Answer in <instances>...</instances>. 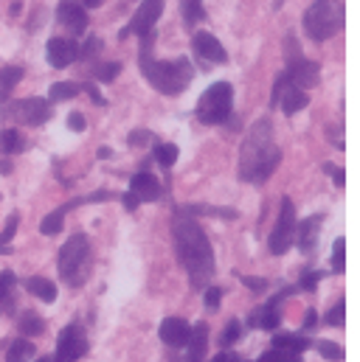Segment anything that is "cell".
<instances>
[{
  "label": "cell",
  "instance_id": "8fae6325",
  "mask_svg": "<svg viewBox=\"0 0 360 362\" xmlns=\"http://www.w3.org/2000/svg\"><path fill=\"white\" fill-rule=\"evenodd\" d=\"M191 51H194V57H197V59H203L206 65L228 62L225 48H223V45H220V40H217L214 34H208V31H197V34L191 37Z\"/></svg>",
  "mask_w": 360,
  "mask_h": 362
},
{
  "label": "cell",
  "instance_id": "5bb4252c",
  "mask_svg": "<svg viewBox=\"0 0 360 362\" xmlns=\"http://www.w3.org/2000/svg\"><path fill=\"white\" fill-rule=\"evenodd\" d=\"M130 194L138 199V202H155L161 197V182L155 175L150 172H138L133 180H130Z\"/></svg>",
  "mask_w": 360,
  "mask_h": 362
},
{
  "label": "cell",
  "instance_id": "74e56055",
  "mask_svg": "<svg viewBox=\"0 0 360 362\" xmlns=\"http://www.w3.org/2000/svg\"><path fill=\"white\" fill-rule=\"evenodd\" d=\"M324 169H327V175H330V177H332L335 182H338L341 188L347 185V175H344V169H341V166H332V163H327Z\"/></svg>",
  "mask_w": 360,
  "mask_h": 362
},
{
  "label": "cell",
  "instance_id": "bcb514c9",
  "mask_svg": "<svg viewBox=\"0 0 360 362\" xmlns=\"http://www.w3.org/2000/svg\"><path fill=\"white\" fill-rule=\"evenodd\" d=\"M0 175H11V163L9 160H0Z\"/></svg>",
  "mask_w": 360,
  "mask_h": 362
},
{
  "label": "cell",
  "instance_id": "e575fe53",
  "mask_svg": "<svg viewBox=\"0 0 360 362\" xmlns=\"http://www.w3.org/2000/svg\"><path fill=\"white\" fill-rule=\"evenodd\" d=\"M99 48H101V42H99L96 37H88V42H85V45L79 48V57H82V59H96Z\"/></svg>",
  "mask_w": 360,
  "mask_h": 362
},
{
  "label": "cell",
  "instance_id": "7dc6e473",
  "mask_svg": "<svg viewBox=\"0 0 360 362\" xmlns=\"http://www.w3.org/2000/svg\"><path fill=\"white\" fill-rule=\"evenodd\" d=\"M99 158H101V160H107V158H110V149H107V146H101V149H99Z\"/></svg>",
  "mask_w": 360,
  "mask_h": 362
},
{
  "label": "cell",
  "instance_id": "4316f807",
  "mask_svg": "<svg viewBox=\"0 0 360 362\" xmlns=\"http://www.w3.org/2000/svg\"><path fill=\"white\" fill-rule=\"evenodd\" d=\"M183 20H186L189 25H197L200 20H206L203 0H183Z\"/></svg>",
  "mask_w": 360,
  "mask_h": 362
},
{
  "label": "cell",
  "instance_id": "30bf717a",
  "mask_svg": "<svg viewBox=\"0 0 360 362\" xmlns=\"http://www.w3.org/2000/svg\"><path fill=\"white\" fill-rule=\"evenodd\" d=\"M85 351H88L85 332H82V326H79V323H71V326H65V332L60 334L57 357H54V362H77Z\"/></svg>",
  "mask_w": 360,
  "mask_h": 362
},
{
  "label": "cell",
  "instance_id": "f6af8a7d",
  "mask_svg": "<svg viewBox=\"0 0 360 362\" xmlns=\"http://www.w3.org/2000/svg\"><path fill=\"white\" fill-rule=\"evenodd\" d=\"M211 362H237V354H231V351H228V354H220V357H214Z\"/></svg>",
  "mask_w": 360,
  "mask_h": 362
},
{
  "label": "cell",
  "instance_id": "8992f818",
  "mask_svg": "<svg viewBox=\"0 0 360 362\" xmlns=\"http://www.w3.org/2000/svg\"><path fill=\"white\" fill-rule=\"evenodd\" d=\"M88 259H90V245L85 233H74L62 250H60V275L71 284V286H79L85 281V272H88Z\"/></svg>",
  "mask_w": 360,
  "mask_h": 362
},
{
  "label": "cell",
  "instance_id": "2e32d148",
  "mask_svg": "<svg viewBox=\"0 0 360 362\" xmlns=\"http://www.w3.org/2000/svg\"><path fill=\"white\" fill-rule=\"evenodd\" d=\"M321 222L324 216H310L298 225V250L304 256H310L315 247H318V233H321Z\"/></svg>",
  "mask_w": 360,
  "mask_h": 362
},
{
  "label": "cell",
  "instance_id": "60d3db41",
  "mask_svg": "<svg viewBox=\"0 0 360 362\" xmlns=\"http://www.w3.org/2000/svg\"><path fill=\"white\" fill-rule=\"evenodd\" d=\"M147 141H150V132H144V129L130 132V146H141V144H147Z\"/></svg>",
  "mask_w": 360,
  "mask_h": 362
},
{
  "label": "cell",
  "instance_id": "1f68e13d",
  "mask_svg": "<svg viewBox=\"0 0 360 362\" xmlns=\"http://www.w3.org/2000/svg\"><path fill=\"white\" fill-rule=\"evenodd\" d=\"M14 272H0V306H6L11 300V289H14Z\"/></svg>",
  "mask_w": 360,
  "mask_h": 362
},
{
  "label": "cell",
  "instance_id": "6da1fadb",
  "mask_svg": "<svg viewBox=\"0 0 360 362\" xmlns=\"http://www.w3.org/2000/svg\"><path fill=\"white\" fill-rule=\"evenodd\" d=\"M172 233H175V250H178L180 264L186 267L191 284L206 286L214 275V250H211V242H208L206 230L191 216L175 214Z\"/></svg>",
  "mask_w": 360,
  "mask_h": 362
},
{
  "label": "cell",
  "instance_id": "f546056e",
  "mask_svg": "<svg viewBox=\"0 0 360 362\" xmlns=\"http://www.w3.org/2000/svg\"><path fill=\"white\" fill-rule=\"evenodd\" d=\"M240 337H242V323H240V320H231L228 329H225L223 337H220V346H223V349H231Z\"/></svg>",
  "mask_w": 360,
  "mask_h": 362
},
{
  "label": "cell",
  "instance_id": "f35d334b",
  "mask_svg": "<svg viewBox=\"0 0 360 362\" xmlns=\"http://www.w3.org/2000/svg\"><path fill=\"white\" fill-rule=\"evenodd\" d=\"M242 284H245V286H251L254 292L268 289V281H265V278H251V275H242Z\"/></svg>",
  "mask_w": 360,
  "mask_h": 362
},
{
  "label": "cell",
  "instance_id": "d6a6232c",
  "mask_svg": "<svg viewBox=\"0 0 360 362\" xmlns=\"http://www.w3.org/2000/svg\"><path fill=\"white\" fill-rule=\"evenodd\" d=\"M327 323H330V326H338V329L347 323V306H344V300H338V306H335V309H330Z\"/></svg>",
  "mask_w": 360,
  "mask_h": 362
},
{
  "label": "cell",
  "instance_id": "b9f144b4",
  "mask_svg": "<svg viewBox=\"0 0 360 362\" xmlns=\"http://www.w3.org/2000/svg\"><path fill=\"white\" fill-rule=\"evenodd\" d=\"M315 323H318V315H315V309H310V312L304 315V326H301V329H304V332H313Z\"/></svg>",
  "mask_w": 360,
  "mask_h": 362
},
{
  "label": "cell",
  "instance_id": "4dcf8cb0",
  "mask_svg": "<svg viewBox=\"0 0 360 362\" xmlns=\"http://www.w3.org/2000/svg\"><path fill=\"white\" fill-rule=\"evenodd\" d=\"M318 354L324 357V360H344V346H338V343H332V340H321L318 343Z\"/></svg>",
  "mask_w": 360,
  "mask_h": 362
},
{
  "label": "cell",
  "instance_id": "8d00e7d4",
  "mask_svg": "<svg viewBox=\"0 0 360 362\" xmlns=\"http://www.w3.org/2000/svg\"><path fill=\"white\" fill-rule=\"evenodd\" d=\"M321 278H324L321 272H304V275H301V284H298V286H301V289H315Z\"/></svg>",
  "mask_w": 360,
  "mask_h": 362
},
{
  "label": "cell",
  "instance_id": "603a6c76",
  "mask_svg": "<svg viewBox=\"0 0 360 362\" xmlns=\"http://www.w3.org/2000/svg\"><path fill=\"white\" fill-rule=\"evenodd\" d=\"M20 332H23L26 337H37V334L45 332V323H43V317H37L34 312H26V315H20Z\"/></svg>",
  "mask_w": 360,
  "mask_h": 362
},
{
  "label": "cell",
  "instance_id": "52a82bcc",
  "mask_svg": "<svg viewBox=\"0 0 360 362\" xmlns=\"http://www.w3.org/2000/svg\"><path fill=\"white\" fill-rule=\"evenodd\" d=\"M296 239V205L290 202V197H281V211H279V222L268 236V247L273 256H281L290 250Z\"/></svg>",
  "mask_w": 360,
  "mask_h": 362
},
{
  "label": "cell",
  "instance_id": "7c38bea8",
  "mask_svg": "<svg viewBox=\"0 0 360 362\" xmlns=\"http://www.w3.org/2000/svg\"><path fill=\"white\" fill-rule=\"evenodd\" d=\"M45 54H48V62L54 68H68L79 59V45L71 37H54V40H48Z\"/></svg>",
  "mask_w": 360,
  "mask_h": 362
},
{
  "label": "cell",
  "instance_id": "ee69618b",
  "mask_svg": "<svg viewBox=\"0 0 360 362\" xmlns=\"http://www.w3.org/2000/svg\"><path fill=\"white\" fill-rule=\"evenodd\" d=\"M138 205H141V202H138V199H135V197L127 191V194H124V208H127V211H135Z\"/></svg>",
  "mask_w": 360,
  "mask_h": 362
},
{
  "label": "cell",
  "instance_id": "cb8c5ba5",
  "mask_svg": "<svg viewBox=\"0 0 360 362\" xmlns=\"http://www.w3.org/2000/svg\"><path fill=\"white\" fill-rule=\"evenodd\" d=\"M79 85H74V82H57V85H51V101H71V98H77L79 95Z\"/></svg>",
  "mask_w": 360,
  "mask_h": 362
},
{
  "label": "cell",
  "instance_id": "c3c4849f",
  "mask_svg": "<svg viewBox=\"0 0 360 362\" xmlns=\"http://www.w3.org/2000/svg\"><path fill=\"white\" fill-rule=\"evenodd\" d=\"M85 6H101V0H85Z\"/></svg>",
  "mask_w": 360,
  "mask_h": 362
},
{
  "label": "cell",
  "instance_id": "d590c367",
  "mask_svg": "<svg viewBox=\"0 0 360 362\" xmlns=\"http://www.w3.org/2000/svg\"><path fill=\"white\" fill-rule=\"evenodd\" d=\"M223 300V289L220 286H206V306L208 309H217Z\"/></svg>",
  "mask_w": 360,
  "mask_h": 362
},
{
  "label": "cell",
  "instance_id": "3957f363",
  "mask_svg": "<svg viewBox=\"0 0 360 362\" xmlns=\"http://www.w3.org/2000/svg\"><path fill=\"white\" fill-rule=\"evenodd\" d=\"M152 40H155V31L141 37V74L147 76V82L158 93L178 95L191 85L194 68L186 57H180V59H152V54H150Z\"/></svg>",
  "mask_w": 360,
  "mask_h": 362
},
{
  "label": "cell",
  "instance_id": "ac0fdd59",
  "mask_svg": "<svg viewBox=\"0 0 360 362\" xmlns=\"http://www.w3.org/2000/svg\"><path fill=\"white\" fill-rule=\"evenodd\" d=\"M26 289H28L34 298L45 300V303H54V300H57V286H54V281L43 278V275H34V278H28V281H26Z\"/></svg>",
  "mask_w": 360,
  "mask_h": 362
},
{
  "label": "cell",
  "instance_id": "ffe728a7",
  "mask_svg": "<svg viewBox=\"0 0 360 362\" xmlns=\"http://www.w3.org/2000/svg\"><path fill=\"white\" fill-rule=\"evenodd\" d=\"M34 343L31 340H14L11 346H9V351H6V362H28L34 357Z\"/></svg>",
  "mask_w": 360,
  "mask_h": 362
},
{
  "label": "cell",
  "instance_id": "d6986e66",
  "mask_svg": "<svg viewBox=\"0 0 360 362\" xmlns=\"http://www.w3.org/2000/svg\"><path fill=\"white\" fill-rule=\"evenodd\" d=\"M273 349H281V351H290V354H304L310 349V340L301 337V334H276Z\"/></svg>",
  "mask_w": 360,
  "mask_h": 362
},
{
  "label": "cell",
  "instance_id": "d4e9b609",
  "mask_svg": "<svg viewBox=\"0 0 360 362\" xmlns=\"http://www.w3.org/2000/svg\"><path fill=\"white\" fill-rule=\"evenodd\" d=\"M118 74H121V65H118V62H101V65H93V79L101 82V85H110Z\"/></svg>",
  "mask_w": 360,
  "mask_h": 362
},
{
  "label": "cell",
  "instance_id": "7402d4cb",
  "mask_svg": "<svg viewBox=\"0 0 360 362\" xmlns=\"http://www.w3.org/2000/svg\"><path fill=\"white\" fill-rule=\"evenodd\" d=\"M20 149H26L23 135H20L17 129H3V132H0V155H14V152H20Z\"/></svg>",
  "mask_w": 360,
  "mask_h": 362
},
{
  "label": "cell",
  "instance_id": "44dd1931",
  "mask_svg": "<svg viewBox=\"0 0 360 362\" xmlns=\"http://www.w3.org/2000/svg\"><path fill=\"white\" fill-rule=\"evenodd\" d=\"M23 68H17V65H9V68H0V101L9 95V93L14 90V85L23 79Z\"/></svg>",
  "mask_w": 360,
  "mask_h": 362
},
{
  "label": "cell",
  "instance_id": "ba28073f",
  "mask_svg": "<svg viewBox=\"0 0 360 362\" xmlns=\"http://www.w3.org/2000/svg\"><path fill=\"white\" fill-rule=\"evenodd\" d=\"M54 107L51 101L45 98H20V101H11L9 107H3V115L6 118H14V121H23L28 127H40L51 118Z\"/></svg>",
  "mask_w": 360,
  "mask_h": 362
},
{
  "label": "cell",
  "instance_id": "4fadbf2b",
  "mask_svg": "<svg viewBox=\"0 0 360 362\" xmlns=\"http://www.w3.org/2000/svg\"><path fill=\"white\" fill-rule=\"evenodd\" d=\"M57 20L71 31V34H82L88 28V11L85 6L74 3V0H62L57 6Z\"/></svg>",
  "mask_w": 360,
  "mask_h": 362
},
{
  "label": "cell",
  "instance_id": "f1b7e54d",
  "mask_svg": "<svg viewBox=\"0 0 360 362\" xmlns=\"http://www.w3.org/2000/svg\"><path fill=\"white\" fill-rule=\"evenodd\" d=\"M332 270L344 272L347 270V239H335V247H332Z\"/></svg>",
  "mask_w": 360,
  "mask_h": 362
},
{
  "label": "cell",
  "instance_id": "277c9868",
  "mask_svg": "<svg viewBox=\"0 0 360 362\" xmlns=\"http://www.w3.org/2000/svg\"><path fill=\"white\" fill-rule=\"evenodd\" d=\"M344 3L341 0H315L307 11H304V31L310 40L315 42H327L330 37H335L344 28Z\"/></svg>",
  "mask_w": 360,
  "mask_h": 362
},
{
  "label": "cell",
  "instance_id": "681fc988",
  "mask_svg": "<svg viewBox=\"0 0 360 362\" xmlns=\"http://www.w3.org/2000/svg\"><path fill=\"white\" fill-rule=\"evenodd\" d=\"M37 362H51V360H45V357H43V360H37Z\"/></svg>",
  "mask_w": 360,
  "mask_h": 362
},
{
  "label": "cell",
  "instance_id": "5b68a950",
  "mask_svg": "<svg viewBox=\"0 0 360 362\" xmlns=\"http://www.w3.org/2000/svg\"><path fill=\"white\" fill-rule=\"evenodd\" d=\"M231 110H234V88L228 82H214L200 95L194 115L200 124H223L228 121Z\"/></svg>",
  "mask_w": 360,
  "mask_h": 362
},
{
  "label": "cell",
  "instance_id": "9a60e30c",
  "mask_svg": "<svg viewBox=\"0 0 360 362\" xmlns=\"http://www.w3.org/2000/svg\"><path fill=\"white\" fill-rule=\"evenodd\" d=\"M158 334H161V340H164L167 346H172V349H180V346H186V343H189L191 326H189L183 317H167V320L161 323Z\"/></svg>",
  "mask_w": 360,
  "mask_h": 362
},
{
  "label": "cell",
  "instance_id": "83f0119b",
  "mask_svg": "<svg viewBox=\"0 0 360 362\" xmlns=\"http://www.w3.org/2000/svg\"><path fill=\"white\" fill-rule=\"evenodd\" d=\"M155 160H158L164 169L175 166V160H178V146H175V144H158V146H155Z\"/></svg>",
  "mask_w": 360,
  "mask_h": 362
},
{
  "label": "cell",
  "instance_id": "7bdbcfd3",
  "mask_svg": "<svg viewBox=\"0 0 360 362\" xmlns=\"http://www.w3.org/2000/svg\"><path fill=\"white\" fill-rule=\"evenodd\" d=\"M85 90H88V95L93 98V101H96V104H99V107H104V95L99 93V88H96L93 82H88V85H85Z\"/></svg>",
  "mask_w": 360,
  "mask_h": 362
},
{
  "label": "cell",
  "instance_id": "ab89813d",
  "mask_svg": "<svg viewBox=\"0 0 360 362\" xmlns=\"http://www.w3.org/2000/svg\"><path fill=\"white\" fill-rule=\"evenodd\" d=\"M68 127H71L74 132H82V129H85V115H82V112H71V115H68Z\"/></svg>",
  "mask_w": 360,
  "mask_h": 362
},
{
  "label": "cell",
  "instance_id": "9c48e42d",
  "mask_svg": "<svg viewBox=\"0 0 360 362\" xmlns=\"http://www.w3.org/2000/svg\"><path fill=\"white\" fill-rule=\"evenodd\" d=\"M161 14H164V0H144V3L138 6V11L133 14V20L127 23V28H124L118 37L127 40L130 34H135V37H147V34H152V31H155V23H158Z\"/></svg>",
  "mask_w": 360,
  "mask_h": 362
},
{
  "label": "cell",
  "instance_id": "7a4b0ae2",
  "mask_svg": "<svg viewBox=\"0 0 360 362\" xmlns=\"http://www.w3.org/2000/svg\"><path fill=\"white\" fill-rule=\"evenodd\" d=\"M279 163H281V149L273 141V127L268 118H259L240 149V177L245 182L262 185L276 172Z\"/></svg>",
  "mask_w": 360,
  "mask_h": 362
},
{
  "label": "cell",
  "instance_id": "e0dca14e",
  "mask_svg": "<svg viewBox=\"0 0 360 362\" xmlns=\"http://www.w3.org/2000/svg\"><path fill=\"white\" fill-rule=\"evenodd\" d=\"M189 362H200L206 357V349H208V326L206 323H197L191 326V334H189Z\"/></svg>",
  "mask_w": 360,
  "mask_h": 362
},
{
  "label": "cell",
  "instance_id": "484cf974",
  "mask_svg": "<svg viewBox=\"0 0 360 362\" xmlns=\"http://www.w3.org/2000/svg\"><path fill=\"white\" fill-rule=\"evenodd\" d=\"M62 219H65V208H57V211H51V214L40 222V230H43L45 236H57V233L62 230Z\"/></svg>",
  "mask_w": 360,
  "mask_h": 362
},
{
  "label": "cell",
  "instance_id": "836d02e7",
  "mask_svg": "<svg viewBox=\"0 0 360 362\" xmlns=\"http://www.w3.org/2000/svg\"><path fill=\"white\" fill-rule=\"evenodd\" d=\"M17 222H20V216H17V214H11V216H9V222H6V230L0 233V245H3V247H9V242H11L14 230H17Z\"/></svg>",
  "mask_w": 360,
  "mask_h": 362
}]
</instances>
